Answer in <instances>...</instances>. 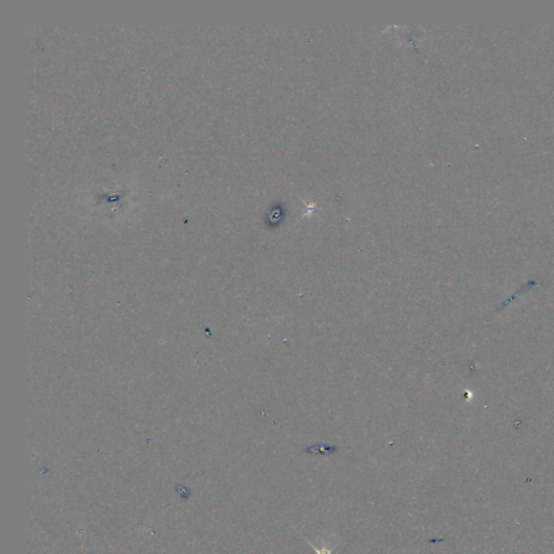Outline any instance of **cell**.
Returning <instances> with one entry per match:
<instances>
[{
  "label": "cell",
  "instance_id": "cell-1",
  "mask_svg": "<svg viewBox=\"0 0 554 554\" xmlns=\"http://www.w3.org/2000/svg\"><path fill=\"white\" fill-rule=\"evenodd\" d=\"M307 451L311 454H325V455H328V454H332L336 451V448L334 447H330V446H313V447H310V448L307 449Z\"/></svg>",
  "mask_w": 554,
  "mask_h": 554
}]
</instances>
